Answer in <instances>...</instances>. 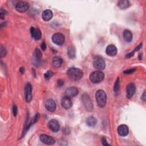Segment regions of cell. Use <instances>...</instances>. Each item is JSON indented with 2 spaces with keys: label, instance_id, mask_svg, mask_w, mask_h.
Returning <instances> with one entry per match:
<instances>
[{
  "label": "cell",
  "instance_id": "cell-28",
  "mask_svg": "<svg viewBox=\"0 0 146 146\" xmlns=\"http://www.w3.org/2000/svg\"><path fill=\"white\" fill-rule=\"evenodd\" d=\"M135 71V68H130L128 70H125L123 72L126 74H132V73H133Z\"/></svg>",
  "mask_w": 146,
  "mask_h": 146
},
{
  "label": "cell",
  "instance_id": "cell-12",
  "mask_svg": "<svg viewBox=\"0 0 146 146\" xmlns=\"http://www.w3.org/2000/svg\"><path fill=\"white\" fill-rule=\"evenodd\" d=\"M61 105L66 110H68L70 109L72 105V101L71 100V98L65 96L64 97L61 101Z\"/></svg>",
  "mask_w": 146,
  "mask_h": 146
},
{
  "label": "cell",
  "instance_id": "cell-25",
  "mask_svg": "<svg viewBox=\"0 0 146 146\" xmlns=\"http://www.w3.org/2000/svg\"><path fill=\"white\" fill-rule=\"evenodd\" d=\"M120 87V79L118 77L115 83V85L114 86V91L115 94H117L119 92Z\"/></svg>",
  "mask_w": 146,
  "mask_h": 146
},
{
  "label": "cell",
  "instance_id": "cell-19",
  "mask_svg": "<svg viewBox=\"0 0 146 146\" xmlns=\"http://www.w3.org/2000/svg\"><path fill=\"white\" fill-rule=\"evenodd\" d=\"M63 63L62 59L59 57H55L53 58L52 61L53 66L55 68L60 67Z\"/></svg>",
  "mask_w": 146,
  "mask_h": 146
},
{
  "label": "cell",
  "instance_id": "cell-1",
  "mask_svg": "<svg viewBox=\"0 0 146 146\" xmlns=\"http://www.w3.org/2000/svg\"><path fill=\"white\" fill-rule=\"evenodd\" d=\"M67 75L71 80L77 81L80 80L82 78L84 72L78 68L71 67L68 69L67 71Z\"/></svg>",
  "mask_w": 146,
  "mask_h": 146
},
{
  "label": "cell",
  "instance_id": "cell-22",
  "mask_svg": "<svg viewBox=\"0 0 146 146\" xmlns=\"http://www.w3.org/2000/svg\"><path fill=\"white\" fill-rule=\"evenodd\" d=\"M123 38L127 42H131L132 40V34L128 30H125L123 32Z\"/></svg>",
  "mask_w": 146,
  "mask_h": 146
},
{
  "label": "cell",
  "instance_id": "cell-14",
  "mask_svg": "<svg viewBox=\"0 0 146 146\" xmlns=\"http://www.w3.org/2000/svg\"><path fill=\"white\" fill-rule=\"evenodd\" d=\"M49 127L53 132H57L59 130L60 126L57 120L53 119L49 122Z\"/></svg>",
  "mask_w": 146,
  "mask_h": 146
},
{
  "label": "cell",
  "instance_id": "cell-13",
  "mask_svg": "<svg viewBox=\"0 0 146 146\" xmlns=\"http://www.w3.org/2000/svg\"><path fill=\"white\" fill-rule=\"evenodd\" d=\"M106 54L111 57H114L118 53V50L116 47L114 45H109L106 49Z\"/></svg>",
  "mask_w": 146,
  "mask_h": 146
},
{
  "label": "cell",
  "instance_id": "cell-2",
  "mask_svg": "<svg viewBox=\"0 0 146 146\" xmlns=\"http://www.w3.org/2000/svg\"><path fill=\"white\" fill-rule=\"evenodd\" d=\"M95 98L99 107L102 108L105 106L107 102V95L103 90H98L95 94Z\"/></svg>",
  "mask_w": 146,
  "mask_h": 146
},
{
  "label": "cell",
  "instance_id": "cell-5",
  "mask_svg": "<svg viewBox=\"0 0 146 146\" xmlns=\"http://www.w3.org/2000/svg\"><path fill=\"white\" fill-rule=\"evenodd\" d=\"M94 67L98 70H103L105 68L106 64L103 58L101 56H96L93 61Z\"/></svg>",
  "mask_w": 146,
  "mask_h": 146
},
{
  "label": "cell",
  "instance_id": "cell-10",
  "mask_svg": "<svg viewBox=\"0 0 146 146\" xmlns=\"http://www.w3.org/2000/svg\"><path fill=\"white\" fill-rule=\"evenodd\" d=\"M25 99L27 102H30L32 99V87L30 84H26L25 88Z\"/></svg>",
  "mask_w": 146,
  "mask_h": 146
},
{
  "label": "cell",
  "instance_id": "cell-23",
  "mask_svg": "<svg viewBox=\"0 0 146 146\" xmlns=\"http://www.w3.org/2000/svg\"><path fill=\"white\" fill-rule=\"evenodd\" d=\"M86 122L89 127H94L97 124V120L95 117L89 116L86 119Z\"/></svg>",
  "mask_w": 146,
  "mask_h": 146
},
{
  "label": "cell",
  "instance_id": "cell-29",
  "mask_svg": "<svg viewBox=\"0 0 146 146\" xmlns=\"http://www.w3.org/2000/svg\"><path fill=\"white\" fill-rule=\"evenodd\" d=\"M6 11L5 10H4L3 9H1V11H0V17H1V19H4L5 15H6Z\"/></svg>",
  "mask_w": 146,
  "mask_h": 146
},
{
  "label": "cell",
  "instance_id": "cell-32",
  "mask_svg": "<svg viewBox=\"0 0 146 146\" xmlns=\"http://www.w3.org/2000/svg\"><path fill=\"white\" fill-rule=\"evenodd\" d=\"M63 84H64V82H63L62 80H58V86H59V87H62V86L63 85Z\"/></svg>",
  "mask_w": 146,
  "mask_h": 146
},
{
  "label": "cell",
  "instance_id": "cell-8",
  "mask_svg": "<svg viewBox=\"0 0 146 146\" xmlns=\"http://www.w3.org/2000/svg\"><path fill=\"white\" fill-rule=\"evenodd\" d=\"M40 140L43 143L47 145H53L55 143V140L53 137L45 134L40 136Z\"/></svg>",
  "mask_w": 146,
  "mask_h": 146
},
{
  "label": "cell",
  "instance_id": "cell-9",
  "mask_svg": "<svg viewBox=\"0 0 146 146\" xmlns=\"http://www.w3.org/2000/svg\"><path fill=\"white\" fill-rule=\"evenodd\" d=\"M78 90L75 87H70L67 88L65 91V96L71 98L76 97L78 94Z\"/></svg>",
  "mask_w": 146,
  "mask_h": 146
},
{
  "label": "cell",
  "instance_id": "cell-33",
  "mask_svg": "<svg viewBox=\"0 0 146 146\" xmlns=\"http://www.w3.org/2000/svg\"><path fill=\"white\" fill-rule=\"evenodd\" d=\"M141 99L144 101V102H145V100H146V94H145V91H144L141 96Z\"/></svg>",
  "mask_w": 146,
  "mask_h": 146
},
{
  "label": "cell",
  "instance_id": "cell-6",
  "mask_svg": "<svg viewBox=\"0 0 146 146\" xmlns=\"http://www.w3.org/2000/svg\"><path fill=\"white\" fill-rule=\"evenodd\" d=\"M52 41L55 44L61 46L64 43L65 41V38L62 34L56 33L53 36Z\"/></svg>",
  "mask_w": 146,
  "mask_h": 146
},
{
  "label": "cell",
  "instance_id": "cell-7",
  "mask_svg": "<svg viewBox=\"0 0 146 146\" xmlns=\"http://www.w3.org/2000/svg\"><path fill=\"white\" fill-rule=\"evenodd\" d=\"M29 9V4L26 2H19L16 5V9L20 13H25Z\"/></svg>",
  "mask_w": 146,
  "mask_h": 146
},
{
  "label": "cell",
  "instance_id": "cell-11",
  "mask_svg": "<svg viewBox=\"0 0 146 146\" xmlns=\"http://www.w3.org/2000/svg\"><path fill=\"white\" fill-rule=\"evenodd\" d=\"M136 91V87L134 84H130L126 88V95L127 98H131L133 97Z\"/></svg>",
  "mask_w": 146,
  "mask_h": 146
},
{
  "label": "cell",
  "instance_id": "cell-15",
  "mask_svg": "<svg viewBox=\"0 0 146 146\" xmlns=\"http://www.w3.org/2000/svg\"><path fill=\"white\" fill-rule=\"evenodd\" d=\"M128 127L125 124H122L118 128V132L121 136H126L128 134Z\"/></svg>",
  "mask_w": 146,
  "mask_h": 146
},
{
  "label": "cell",
  "instance_id": "cell-17",
  "mask_svg": "<svg viewBox=\"0 0 146 146\" xmlns=\"http://www.w3.org/2000/svg\"><path fill=\"white\" fill-rule=\"evenodd\" d=\"M30 33L32 37L36 40H39L41 38V32L38 29L32 27L30 29Z\"/></svg>",
  "mask_w": 146,
  "mask_h": 146
},
{
  "label": "cell",
  "instance_id": "cell-16",
  "mask_svg": "<svg viewBox=\"0 0 146 146\" xmlns=\"http://www.w3.org/2000/svg\"><path fill=\"white\" fill-rule=\"evenodd\" d=\"M45 107L48 111L54 112L56 109V103L53 99H48L46 102Z\"/></svg>",
  "mask_w": 146,
  "mask_h": 146
},
{
  "label": "cell",
  "instance_id": "cell-18",
  "mask_svg": "<svg viewBox=\"0 0 146 146\" xmlns=\"http://www.w3.org/2000/svg\"><path fill=\"white\" fill-rule=\"evenodd\" d=\"M53 16V12L50 10H46L43 11L42 14V19L45 21H49L50 20H51L52 17Z\"/></svg>",
  "mask_w": 146,
  "mask_h": 146
},
{
  "label": "cell",
  "instance_id": "cell-35",
  "mask_svg": "<svg viewBox=\"0 0 146 146\" xmlns=\"http://www.w3.org/2000/svg\"><path fill=\"white\" fill-rule=\"evenodd\" d=\"M20 72L22 73V74H24V72H25V68H24V67H21V68H20Z\"/></svg>",
  "mask_w": 146,
  "mask_h": 146
},
{
  "label": "cell",
  "instance_id": "cell-34",
  "mask_svg": "<svg viewBox=\"0 0 146 146\" xmlns=\"http://www.w3.org/2000/svg\"><path fill=\"white\" fill-rule=\"evenodd\" d=\"M41 47V49H42V50H46V43H44V42H43V43H42Z\"/></svg>",
  "mask_w": 146,
  "mask_h": 146
},
{
  "label": "cell",
  "instance_id": "cell-21",
  "mask_svg": "<svg viewBox=\"0 0 146 146\" xmlns=\"http://www.w3.org/2000/svg\"><path fill=\"white\" fill-rule=\"evenodd\" d=\"M118 6L121 9L124 10L129 8V7L130 6V3L128 1H127V0H121V1H119L118 2Z\"/></svg>",
  "mask_w": 146,
  "mask_h": 146
},
{
  "label": "cell",
  "instance_id": "cell-24",
  "mask_svg": "<svg viewBox=\"0 0 146 146\" xmlns=\"http://www.w3.org/2000/svg\"><path fill=\"white\" fill-rule=\"evenodd\" d=\"M67 55L71 59H73V58H75V57H76V50L74 47H72V46H70L68 48V49H67Z\"/></svg>",
  "mask_w": 146,
  "mask_h": 146
},
{
  "label": "cell",
  "instance_id": "cell-31",
  "mask_svg": "<svg viewBox=\"0 0 146 146\" xmlns=\"http://www.w3.org/2000/svg\"><path fill=\"white\" fill-rule=\"evenodd\" d=\"M102 144L103 145H109L110 144L107 143V140L105 137H103L102 139Z\"/></svg>",
  "mask_w": 146,
  "mask_h": 146
},
{
  "label": "cell",
  "instance_id": "cell-4",
  "mask_svg": "<svg viewBox=\"0 0 146 146\" xmlns=\"http://www.w3.org/2000/svg\"><path fill=\"white\" fill-rule=\"evenodd\" d=\"M82 101L83 105L86 110L89 111H91L93 110V103L92 100L88 94L85 93L82 96Z\"/></svg>",
  "mask_w": 146,
  "mask_h": 146
},
{
  "label": "cell",
  "instance_id": "cell-3",
  "mask_svg": "<svg viewBox=\"0 0 146 146\" xmlns=\"http://www.w3.org/2000/svg\"><path fill=\"white\" fill-rule=\"evenodd\" d=\"M105 75L100 70L93 72L90 76V80L93 84H99L104 80Z\"/></svg>",
  "mask_w": 146,
  "mask_h": 146
},
{
  "label": "cell",
  "instance_id": "cell-20",
  "mask_svg": "<svg viewBox=\"0 0 146 146\" xmlns=\"http://www.w3.org/2000/svg\"><path fill=\"white\" fill-rule=\"evenodd\" d=\"M42 57V53L39 49H36L34 53V62L35 64H39L40 59Z\"/></svg>",
  "mask_w": 146,
  "mask_h": 146
},
{
  "label": "cell",
  "instance_id": "cell-26",
  "mask_svg": "<svg viewBox=\"0 0 146 146\" xmlns=\"http://www.w3.org/2000/svg\"><path fill=\"white\" fill-rule=\"evenodd\" d=\"M54 75V73L51 70H49L47 71L46 72H45V74L44 75V77H45V78L47 80H50Z\"/></svg>",
  "mask_w": 146,
  "mask_h": 146
},
{
  "label": "cell",
  "instance_id": "cell-30",
  "mask_svg": "<svg viewBox=\"0 0 146 146\" xmlns=\"http://www.w3.org/2000/svg\"><path fill=\"white\" fill-rule=\"evenodd\" d=\"M17 113H18L17 107L16 105H14L13 106V115L14 116H16L17 115Z\"/></svg>",
  "mask_w": 146,
  "mask_h": 146
},
{
  "label": "cell",
  "instance_id": "cell-27",
  "mask_svg": "<svg viewBox=\"0 0 146 146\" xmlns=\"http://www.w3.org/2000/svg\"><path fill=\"white\" fill-rule=\"evenodd\" d=\"M7 54V50L6 48L2 45L1 46V48H0V55H1V58H3L5 57Z\"/></svg>",
  "mask_w": 146,
  "mask_h": 146
}]
</instances>
